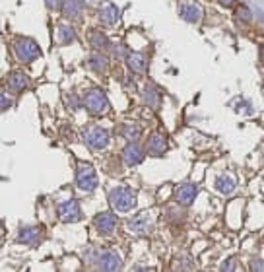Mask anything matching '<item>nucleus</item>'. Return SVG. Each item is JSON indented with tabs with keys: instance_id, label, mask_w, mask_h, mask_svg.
I'll list each match as a JSON object with an SVG mask.
<instances>
[{
	"instance_id": "obj_1",
	"label": "nucleus",
	"mask_w": 264,
	"mask_h": 272,
	"mask_svg": "<svg viewBox=\"0 0 264 272\" xmlns=\"http://www.w3.org/2000/svg\"><path fill=\"white\" fill-rule=\"evenodd\" d=\"M39 53H41L39 45L33 39H29V37H19L14 43V55H16V58L19 62H25V64L33 62L39 57Z\"/></svg>"
},
{
	"instance_id": "obj_2",
	"label": "nucleus",
	"mask_w": 264,
	"mask_h": 272,
	"mask_svg": "<svg viewBox=\"0 0 264 272\" xmlns=\"http://www.w3.org/2000/svg\"><path fill=\"white\" fill-rule=\"evenodd\" d=\"M109 202L119 212H129L136 206V196L129 189H113L109 193Z\"/></svg>"
},
{
	"instance_id": "obj_3",
	"label": "nucleus",
	"mask_w": 264,
	"mask_h": 272,
	"mask_svg": "<svg viewBox=\"0 0 264 272\" xmlns=\"http://www.w3.org/2000/svg\"><path fill=\"white\" fill-rule=\"evenodd\" d=\"M76 183L82 191H94L97 187V173L94 169L92 163H86V161H80L78 163V173H76Z\"/></svg>"
},
{
	"instance_id": "obj_4",
	"label": "nucleus",
	"mask_w": 264,
	"mask_h": 272,
	"mask_svg": "<svg viewBox=\"0 0 264 272\" xmlns=\"http://www.w3.org/2000/svg\"><path fill=\"white\" fill-rule=\"evenodd\" d=\"M84 105L92 115H101L107 107V97L101 90H90L84 96Z\"/></svg>"
},
{
	"instance_id": "obj_5",
	"label": "nucleus",
	"mask_w": 264,
	"mask_h": 272,
	"mask_svg": "<svg viewBox=\"0 0 264 272\" xmlns=\"http://www.w3.org/2000/svg\"><path fill=\"white\" fill-rule=\"evenodd\" d=\"M84 140L92 150H101L109 144V133L103 127H90L84 131Z\"/></svg>"
},
{
	"instance_id": "obj_6",
	"label": "nucleus",
	"mask_w": 264,
	"mask_h": 272,
	"mask_svg": "<svg viewBox=\"0 0 264 272\" xmlns=\"http://www.w3.org/2000/svg\"><path fill=\"white\" fill-rule=\"evenodd\" d=\"M57 212H58L60 222H64V224L76 222V220L80 218V206H78L76 200H66V202H62V204L58 206Z\"/></svg>"
},
{
	"instance_id": "obj_7",
	"label": "nucleus",
	"mask_w": 264,
	"mask_h": 272,
	"mask_svg": "<svg viewBox=\"0 0 264 272\" xmlns=\"http://www.w3.org/2000/svg\"><path fill=\"white\" fill-rule=\"evenodd\" d=\"M123 267V259L115 253V251H103L99 257V269L105 272H115L121 271Z\"/></svg>"
},
{
	"instance_id": "obj_8",
	"label": "nucleus",
	"mask_w": 264,
	"mask_h": 272,
	"mask_svg": "<svg viewBox=\"0 0 264 272\" xmlns=\"http://www.w3.org/2000/svg\"><path fill=\"white\" fill-rule=\"evenodd\" d=\"M179 14H181L183 19H187V21H190V23H196V21L202 18V8H200L198 2H194V0H187V2L181 6Z\"/></svg>"
},
{
	"instance_id": "obj_9",
	"label": "nucleus",
	"mask_w": 264,
	"mask_h": 272,
	"mask_svg": "<svg viewBox=\"0 0 264 272\" xmlns=\"http://www.w3.org/2000/svg\"><path fill=\"white\" fill-rule=\"evenodd\" d=\"M167 150V138L161 133H153L148 138V152L151 155H163Z\"/></svg>"
},
{
	"instance_id": "obj_10",
	"label": "nucleus",
	"mask_w": 264,
	"mask_h": 272,
	"mask_svg": "<svg viewBox=\"0 0 264 272\" xmlns=\"http://www.w3.org/2000/svg\"><path fill=\"white\" fill-rule=\"evenodd\" d=\"M123 159H125V163L127 165H138L142 159H144V152H142V148L138 146V144H127L125 146V150H123Z\"/></svg>"
},
{
	"instance_id": "obj_11",
	"label": "nucleus",
	"mask_w": 264,
	"mask_h": 272,
	"mask_svg": "<svg viewBox=\"0 0 264 272\" xmlns=\"http://www.w3.org/2000/svg\"><path fill=\"white\" fill-rule=\"evenodd\" d=\"M196 185H190V183H187V185H181L177 191H175V198L183 204V206H189V204H192V200H194V196H196Z\"/></svg>"
},
{
	"instance_id": "obj_12",
	"label": "nucleus",
	"mask_w": 264,
	"mask_h": 272,
	"mask_svg": "<svg viewBox=\"0 0 264 272\" xmlns=\"http://www.w3.org/2000/svg\"><path fill=\"white\" fill-rule=\"evenodd\" d=\"M94 222H95V228H97L101 233H111L113 228H115V224H117V218H115L111 212H101V214L95 216Z\"/></svg>"
},
{
	"instance_id": "obj_13",
	"label": "nucleus",
	"mask_w": 264,
	"mask_h": 272,
	"mask_svg": "<svg viewBox=\"0 0 264 272\" xmlns=\"http://www.w3.org/2000/svg\"><path fill=\"white\" fill-rule=\"evenodd\" d=\"M99 21L105 25H115L119 21V8L115 4H105L99 10Z\"/></svg>"
},
{
	"instance_id": "obj_14",
	"label": "nucleus",
	"mask_w": 264,
	"mask_h": 272,
	"mask_svg": "<svg viewBox=\"0 0 264 272\" xmlns=\"http://www.w3.org/2000/svg\"><path fill=\"white\" fill-rule=\"evenodd\" d=\"M6 86H8L10 92L19 94V92H23V90L27 88V78H25L21 72H12V74L6 78Z\"/></svg>"
},
{
	"instance_id": "obj_15",
	"label": "nucleus",
	"mask_w": 264,
	"mask_h": 272,
	"mask_svg": "<svg viewBox=\"0 0 264 272\" xmlns=\"http://www.w3.org/2000/svg\"><path fill=\"white\" fill-rule=\"evenodd\" d=\"M235 187H237V179H235L233 175H229V173L220 175V177L216 179V189H218L222 194H231V193L235 191Z\"/></svg>"
},
{
	"instance_id": "obj_16",
	"label": "nucleus",
	"mask_w": 264,
	"mask_h": 272,
	"mask_svg": "<svg viewBox=\"0 0 264 272\" xmlns=\"http://www.w3.org/2000/svg\"><path fill=\"white\" fill-rule=\"evenodd\" d=\"M127 228L131 230L132 233L142 235V233H146V232H148V228H150V220H148V216H146V214H140V216H136V218L129 220Z\"/></svg>"
},
{
	"instance_id": "obj_17",
	"label": "nucleus",
	"mask_w": 264,
	"mask_h": 272,
	"mask_svg": "<svg viewBox=\"0 0 264 272\" xmlns=\"http://www.w3.org/2000/svg\"><path fill=\"white\" fill-rule=\"evenodd\" d=\"M127 64H129V68H131L132 72L142 74L146 70V57L142 53H131L127 57Z\"/></svg>"
},
{
	"instance_id": "obj_18",
	"label": "nucleus",
	"mask_w": 264,
	"mask_h": 272,
	"mask_svg": "<svg viewBox=\"0 0 264 272\" xmlns=\"http://www.w3.org/2000/svg\"><path fill=\"white\" fill-rule=\"evenodd\" d=\"M90 43H92L97 51H107V49H111V41L107 39L105 33H99V31H92V35H90Z\"/></svg>"
},
{
	"instance_id": "obj_19",
	"label": "nucleus",
	"mask_w": 264,
	"mask_h": 272,
	"mask_svg": "<svg viewBox=\"0 0 264 272\" xmlns=\"http://www.w3.org/2000/svg\"><path fill=\"white\" fill-rule=\"evenodd\" d=\"M80 10H82V4L78 0H64L62 2V14L66 18H70V19L78 18L80 16Z\"/></svg>"
},
{
	"instance_id": "obj_20",
	"label": "nucleus",
	"mask_w": 264,
	"mask_h": 272,
	"mask_svg": "<svg viewBox=\"0 0 264 272\" xmlns=\"http://www.w3.org/2000/svg\"><path fill=\"white\" fill-rule=\"evenodd\" d=\"M57 41L60 45L72 43L74 41V29L70 25H58V29H57Z\"/></svg>"
},
{
	"instance_id": "obj_21",
	"label": "nucleus",
	"mask_w": 264,
	"mask_h": 272,
	"mask_svg": "<svg viewBox=\"0 0 264 272\" xmlns=\"http://www.w3.org/2000/svg\"><path fill=\"white\" fill-rule=\"evenodd\" d=\"M88 64H90L95 72H99V74H103V72L107 70V60H105V57H101L99 53H92L90 58H88Z\"/></svg>"
},
{
	"instance_id": "obj_22",
	"label": "nucleus",
	"mask_w": 264,
	"mask_h": 272,
	"mask_svg": "<svg viewBox=\"0 0 264 272\" xmlns=\"http://www.w3.org/2000/svg\"><path fill=\"white\" fill-rule=\"evenodd\" d=\"M21 243H29V245H33L37 239H39V230L37 228H23L21 232H19V237H18Z\"/></svg>"
},
{
	"instance_id": "obj_23",
	"label": "nucleus",
	"mask_w": 264,
	"mask_h": 272,
	"mask_svg": "<svg viewBox=\"0 0 264 272\" xmlns=\"http://www.w3.org/2000/svg\"><path fill=\"white\" fill-rule=\"evenodd\" d=\"M235 16H237L239 19H243V21H251V19H253V14H251V10H249L245 4L237 6V10H235Z\"/></svg>"
},
{
	"instance_id": "obj_24",
	"label": "nucleus",
	"mask_w": 264,
	"mask_h": 272,
	"mask_svg": "<svg viewBox=\"0 0 264 272\" xmlns=\"http://www.w3.org/2000/svg\"><path fill=\"white\" fill-rule=\"evenodd\" d=\"M123 135L127 136L129 140H136V138L140 136V129H138V127H131V125H127V127H123Z\"/></svg>"
},
{
	"instance_id": "obj_25",
	"label": "nucleus",
	"mask_w": 264,
	"mask_h": 272,
	"mask_svg": "<svg viewBox=\"0 0 264 272\" xmlns=\"http://www.w3.org/2000/svg\"><path fill=\"white\" fill-rule=\"evenodd\" d=\"M144 101H146L150 107H155V105H157V99H155V96H153L151 92H148V90L144 92Z\"/></svg>"
},
{
	"instance_id": "obj_26",
	"label": "nucleus",
	"mask_w": 264,
	"mask_h": 272,
	"mask_svg": "<svg viewBox=\"0 0 264 272\" xmlns=\"http://www.w3.org/2000/svg\"><path fill=\"white\" fill-rule=\"evenodd\" d=\"M45 2H47L49 8L57 10V8H62V2H64V0H45Z\"/></svg>"
},
{
	"instance_id": "obj_27",
	"label": "nucleus",
	"mask_w": 264,
	"mask_h": 272,
	"mask_svg": "<svg viewBox=\"0 0 264 272\" xmlns=\"http://www.w3.org/2000/svg\"><path fill=\"white\" fill-rule=\"evenodd\" d=\"M0 97H2V111H6V109L10 107V99H8V96H6V94H2Z\"/></svg>"
},
{
	"instance_id": "obj_28",
	"label": "nucleus",
	"mask_w": 264,
	"mask_h": 272,
	"mask_svg": "<svg viewBox=\"0 0 264 272\" xmlns=\"http://www.w3.org/2000/svg\"><path fill=\"white\" fill-rule=\"evenodd\" d=\"M253 271H264L263 261H253Z\"/></svg>"
},
{
	"instance_id": "obj_29",
	"label": "nucleus",
	"mask_w": 264,
	"mask_h": 272,
	"mask_svg": "<svg viewBox=\"0 0 264 272\" xmlns=\"http://www.w3.org/2000/svg\"><path fill=\"white\" fill-rule=\"evenodd\" d=\"M231 267H233V261H231V259H229V261H227V263H224V265H222V271H233V269H231Z\"/></svg>"
},
{
	"instance_id": "obj_30",
	"label": "nucleus",
	"mask_w": 264,
	"mask_h": 272,
	"mask_svg": "<svg viewBox=\"0 0 264 272\" xmlns=\"http://www.w3.org/2000/svg\"><path fill=\"white\" fill-rule=\"evenodd\" d=\"M222 6H233L235 4V0H218Z\"/></svg>"
}]
</instances>
